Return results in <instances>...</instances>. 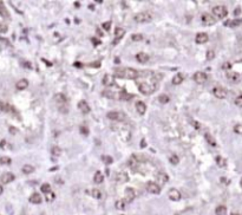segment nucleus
<instances>
[{"label":"nucleus","instance_id":"obj_1","mask_svg":"<svg viewBox=\"0 0 242 215\" xmlns=\"http://www.w3.org/2000/svg\"><path fill=\"white\" fill-rule=\"evenodd\" d=\"M116 76L122 77V78H128V79H135L141 76V72L135 70V69H130V67H125V69H121V70H116L115 72Z\"/></svg>","mask_w":242,"mask_h":215},{"label":"nucleus","instance_id":"obj_2","mask_svg":"<svg viewBox=\"0 0 242 215\" xmlns=\"http://www.w3.org/2000/svg\"><path fill=\"white\" fill-rule=\"evenodd\" d=\"M211 13L215 17V19H225L228 15V9L223 5H217L215 7H213Z\"/></svg>","mask_w":242,"mask_h":215},{"label":"nucleus","instance_id":"obj_3","mask_svg":"<svg viewBox=\"0 0 242 215\" xmlns=\"http://www.w3.org/2000/svg\"><path fill=\"white\" fill-rule=\"evenodd\" d=\"M133 19H135V22L138 24H145V23H149L152 20V15L150 12H141L135 15Z\"/></svg>","mask_w":242,"mask_h":215},{"label":"nucleus","instance_id":"obj_4","mask_svg":"<svg viewBox=\"0 0 242 215\" xmlns=\"http://www.w3.org/2000/svg\"><path fill=\"white\" fill-rule=\"evenodd\" d=\"M138 90L143 93V95H151L152 92H155L156 90V86L154 84H150V83H141L138 85Z\"/></svg>","mask_w":242,"mask_h":215},{"label":"nucleus","instance_id":"obj_5","mask_svg":"<svg viewBox=\"0 0 242 215\" xmlns=\"http://www.w3.org/2000/svg\"><path fill=\"white\" fill-rule=\"evenodd\" d=\"M106 117L111 121H118L119 122V121H123L125 118V115L121 111H110V112L106 114Z\"/></svg>","mask_w":242,"mask_h":215},{"label":"nucleus","instance_id":"obj_6","mask_svg":"<svg viewBox=\"0 0 242 215\" xmlns=\"http://www.w3.org/2000/svg\"><path fill=\"white\" fill-rule=\"evenodd\" d=\"M201 20L204 25H208V26H211L216 23V19L213 14H209V13H203L202 17H201Z\"/></svg>","mask_w":242,"mask_h":215},{"label":"nucleus","instance_id":"obj_7","mask_svg":"<svg viewBox=\"0 0 242 215\" xmlns=\"http://www.w3.org/2000/svg\"><path fill=\"white\" fill-rule=\"evenodd\" d=\"M213 95H214L219 99H223V98H226V96H227V90L225 89V87L215 86L214 89H213Z\"/></svg>","mask_w":242,"mask_h":215},{"label":"nucleus","instance_id":"obj_8","mask_svg":"<svg viewBox=\"0 0 242 215\" xmlns=\"http://www.w3.org/2000/svg\"><path fill=\"white\" fill-rule=\"evenodd\" d=\"M147 189L150 194H154V195H158L161 193V187L156 182H148L147 183Z\"/></svg>","mask_w":242,"mask_h":215},{"label":"nucleus","instance_id":"obj_9","mask_svg":"<svg viewBox=\"0 0 242 215\" xmlns=\"http://www.w3.org/2000/svg\"><path fill=\"white\" fill-rule=\"evenodd\" d=\"M155 179H156V183L160 185H163V184H166L168 181H169V176L166 174V173H157L156 175H155Z\"/></svg>","mask_w":242,"mask_h":215},{"label":"nucleus","instance_id":"obj_10","mask_svg":"<svg viewBox=\"0 0 242 215\" xmlns=\"http://www.w3.org/2000/svg\"><path fill=\"white\" fill-rule=\"evenodd\" d=\"M192 78H194V81H195L197 84H203V83L207 82V75L204 72H202V71H198L196 73H194Z\"/></svg>","mask_w":242,"mask_h":215},{"label":"nucleus","instance_id":"obj_11","mask_svg":"<svg viewBox=\"0 0 242 215\" xmlns=\"http://www.w3.org/2000/svg\"><path fill=\"white\" fill-rule=\"evenodd\" d=\"M168 196H169V199H170L171 201H180L182 195H181V193H180L178 189H176V188H171V189L169 190V193H168Z\"/></svg>","mask_w":242,"mask_h":215},{"label":"nucleus","instance_id":"obj_12","mask_svg":"<svg viewBox=\"0 0 242 215\" xmlns=\"http://www.w3.org/2000/svg\"><path fill=\"white\" fill-rule=\"evenodd\" d=\"M124 34H125V30H124V28H121V27L116 28V30H115V40L112 42V44L113 45H117L118 42L124 37Z\"/></svg>","mask_w":242,"mask_h":215},{"label":"nucleus","instance_id":"obj_13","mask_svg":"<svg viewBox=\"0 0 242 215\" xmlns=\"http://www.w3.org/2000/svg\"><path fill=\"white\" fill-rule=\"evenodd\" d=\"M14 179H15V176H14L13 173H5L0 176V181H1V183H4V184H7L9 182L14 181Z\"/></svg>","mask_w":242,"mask_h":215},{"label":"nucleus","instance_id":"obj_14","mask_svg":"<svg viewBox=\"0 0 242 215\" xmlns=\"http://www.w3.org/2000/svg\"><path fill=\"white\" fill-rule=\"evenodd\" d=\"M135 198H136V190H135L133 188H127L125 189V201L127 202H131L135 200Z\"/></svg>","mask_w":242,"mask_h":215},{"label":"nucleus","instance_id":"obj_15","mask_svg":"<svg viewBox=\"0 0 242 215\" xmlns=\"http://www.w3.org/2000/svg\"><path fill=\"white\" fill-rule=\"evenodd\" d=\"M102 83H103V85H105V86H112V85H115V77H113L112 75H110V73H106V75L103 77Z\"/></svg>","mask_w":242,"mask_h":215},{"label":"nucleus","instance_id":"obj_16","mask_svg":"<svg viewBox=\"0 0 242 215\" xmlns=\"http://www.w3.org/2000/svg\"><path fill=\"white\" fill-rule=\"evenodd\" d=\"M208 39H209V37H208L207 33H204V32H200V33L196 34L195 42H196L197 44H204V43L208 42Z\"/></svg>","mask_w":242,"mask_h":215},{"label":"nucleus","instance_id":"obj_17","mask_svg":"<svg viewBox=\"0 0 242 215\" xmlns=\"http://www.w3.org/2000/svg\"><path fill=\"white\" fill-rule=\"evenodd\" d=\"M78 109H79L80 112H83V114H89V112L91 111L90 105L88 104V102H86V101H80V102L78 103Z\"/></svg>","mask_w":242,"mask_h":215},{"label":"nucleus","instance_id":"obj_18","mask_svg":"<svg viewBox=\"0 0 242 215\" xmlns=\"http://www.w3.org/2000/svg\"><path fill=\"white\" fill-rule=\"evenodd\" d=\"M135 106H136V110H137V112L139 115H144L145 111H147V105H145V103L142 102V101L136 102V105H135Z\"/></svg>","mask_w":242,"mask_h":215},{"label":"nucleus","instance_id":"obj_19","mask_svg":"<svg viewBox=\"0 0 242 215\" xmlns=\"http://www.w3.org/2000/svg\"><path fill=\"white\" fill-rule=\"evenodd\" d=\"M227 78H228L230 82L237 83V82L240 81V75L236 73V72H233V71H228V72H227Z\"/></svg>","mask_w":242,"mask_h":215},{"label":"nucleus","instance_id":"obj_20","mask_svg":"<svg viewBox=\"0 0 242 215\" xmlns=\"http://www.w3.org/2000/svg\"><path fill=\"white\" fill-rule=\"evenodd\" d=\"M116 181L119 182V183H124V182H128L129 181V176L127 173H118L116 175Z\"/></svg>","mask_w":242,"mask_h":215},{"label":"nucleus","instance_id":"obj_21","mask_svg":"<svg viewBox=\"0 0 242 215\" xmlns=\"http://www.w3.org/2000/svg\"><path fill=\"white\" fill-rule=\"evenodd\" d=\"M28 200H30V202L33 203V204H39V203H42V196H40V194H38V193H33Z\"/></svg>","mask_w":242,"mask_h":215},{"label":"nucleus","instance_id":"obj_22","mask_svg":"<svg viewBox=\"0 0 242 215\" xmlns=\"http://www.w3.org/2000/svg\"><path fill=\"white\" fill-rule=\"evenodd\" d=\"M149 54L145 53V52H139L136 54V59L139 62V63H147L149 60Z\"/></svg>","mask_w":242,"mask_h":215},{"label":"nucleus","instance_id":"obj_23","mask_svg":"<svg viewBox=\"0 0 242 215\" xmlns=\"http://www.w3.org/2000/svg\"><path fill=\"white\" fill-rule=\"evenodd\" d=\"M27 86H28V81L25 79V78H23V79H20V81H18L17 84H15V87H17L18 90H25Z\"/></svg>","mask_w":242,"mask_h":215},{"label":"nucleus","instance_id":"obj_24","mask_svg":"<svg viewBox=\"0 0 242 215\" xmlns=\"http://www.w3.org/2000/svg\"><path fill=\"white\" fill-rule=\"evenodd\" d=\"M183 81H184V76H183L182 73H177V75H175V76L172 77L171 83H172L174 85H178V84H181Z\"/></svg>","mask_w":242,"mask_h":215},{"label":"nucleus","instance_id":"obj_25","mask_svg":"<svg viewBox=\"0 0 242 215\" xmlns=\"http://www.w3.org/2000/svg\"><path fill=\"white\" fill-rule=\"evenodd\" d=\"M129 164H130L131 168H136L137 165L139 164V157L137 155H132L130 157V160H129Z\"/></svg>","mask_w":242,"mask_h":215},{"label":"nucleus","instance_id":"obj_26","mask_svg":"<svg viewBox=\"0 0 242 215\" xmlns=\"http://www.w3.org/2000/svg\"><path fill=\"white\" fill-rule=\"evenodd\" d=\"M14 108H12L11 105H8L5 102H0V111L3 112H12Z\"/></svg>","mask_w":242,"mask_h":215},{"label":"nucleus","instance_id":"obj_27","mask_svg":"<svg viewBox=\"0 0 242 215\" xmlns=\"http://www.w3.org/2000/svg\"><path fill=\"white\" fill-rule=\"evenodd\" d=\"M93 181H95V183H97V184L102 183V182L104 181V175H103V173H102V171H96V174L93 175Z\"/></svg>","mask_w":242,"mask_h":215},{"label":"nucleus","instance_id":"obj_28","mask_svg":"<svg viewBox=\"0 0 242 215\" xmlns=\"http://www.w3.org/2000/svg\"><path fill=\"white\" fill-rule=\"evenodd\" d=\"M53 98L57 103H65L66 102V96L64 93H56Z\"/></svg>","mask_w":242,"mask_h":215},{"label":"nucleus","instance_id":"obj_29","mask_svg":"<svg viewBox=\"0 0 242 215\" xmlns=\"http://www.w3.org/2000/svg\"><path fill=\"white\" fill-rule=\"evenodd\" d=\"M125 206H127V201H125V200H118V201H116V203H115L116 209H118V210H123L125 208Z\"/></svg>","mask_w":242,"mask_h":215},{"label":"nucleus","instance_id":"obj_30","mask_svg":"<svg viewBox=\"0 0 242 215\" xmlns=\"http://www.w3.org/2000/svg\"><path fill=\"white\" fill-rule=\"evenodd\" d=\"M21 170H23L24 174L28 175V174H31V173L34 171V167H33V165H31V164H25V165H23Z\"/></svg>","mask_w":242,"mask_h":215},{"label":"nucleus","instance_id":"obj_31","mask_svg":"<svg viewBox=\"0 0 242 215\" xmlns=\"http://www.w3.org/2000/svg\"><path fill=\"white\" fill-rule=\"evenodd\" d=\"M216 163L220 168H225L227 165V161L225 157H222V156H216Z\"/></svg>","mask_w":242,"mask_h":215},{"label":"nucleus","instance_id":"obj_32","mask_svg":"<svg viewBox=\"0 0 242 215\" xmlns=\"http://www.w3.org/2000/svg\"><path fill=\"white\" fill-rule=\"evenodd\" d=\"M132 95H130V93H128L127 91H122L121 93H119V99L121 101H129V99H131L132 98Z\"/></svg>","mask_w":242,"mask_h":215},{"label":"nucleus","instance_id":"obj_33","mask_svg":"<svg viewBox=\"0 0 242 215\" xmlns=\"http://www.w3.org/2000/svg\"><path fill=\"white\" fill-rule=\"evenodd\" d=\"M226 213H227V208H226V206H217L216 207V209H215V214L216 215H226Z\"/></svg>","mask_w":242,"mask_h":215},{"label":"nucleus","instance_id":"obj_34","mask_svg":"<svg viewBox=\"0 0 242 215\" xmlns=\"http://www.w3.org/2000/svg\"><path fill=\"white\" fill-rule=\"evenodd\" d=\"M0 15L4 17V18H8V17H9V15H8V12H7V9H6V7H5L4 4H3V1H0Z\"/></svg>","mask_w":242,"mask_h":215},{"label":"nucleus","instance_id":"obj_35","mask_svg":"<svg viewBox=\"0 0 242 215\" xmlns=\"http://www.w3.org/2000/svg\"><path fill=\"white\" fill-rule=\"evenodd\" d=\"M45 200H46V202H53L56 200V194L51 190L50 193L45 194Z\"/></svg>","mask_w":242,"mask_h":215},{"label":"nucleus","instance_id":"obj_36","mask_svg":"<svg viewBox=\"0 0 242 215\" xmlns=\"http://www.w3.org/2000/svg\"><path fill=\"white\" fill-rule=\"evenodd\" d=\"M169 101H170V97L168 95H160L158 96V102L162 103V104H167V103H169Z\"/></svg>","mask_w":242,"mask_h":215},{"label":"nucleus","instance_id":"obj_37","mask_svg":"<svg viewBox=\"0 0 242 215\" xmlns=\"http://www.w3.org/2000/svg\"><path fill=\"white\" fill-rule=\"evenodd\" d=\"M241 23H242V19H235V20H229V22H227V26H231V27H235V26H239V25H241Z\"/></svg>","mask_w":242,"mask_h":215},{"label":"nucleus","instance_id":"obj_38","mask_svg":"<svg viewBox=\"0 0 242 215\" xmlns=\"http://www.w3.org/2000/svg\"><path fill=\"white\" fill-rule=\"evenodd\" d=\"M206 140L211 146H216V141L214 140V137H213L210 134H206Z\"/></svg>","mask_w":242,"mask_h":215},{"label":"nucleus","instance_id":"obj_39","mask_svg":"<svg viewBox=\"0 0 242 215\" xmlns=\"http://www.w3.org/2000/svg\"><path fill=\"white\" fill-rule=\"evenodd\" d=\"M51 153H52L53 156H60V155H62V149H60L58 145H54V146H52Z\"/></svg>","mask_w":242,"mask_h":215},{"label":"nucleus","instance_id":"obj_40","mask_svg":"<svg viewBox=\"0 0 242 215\" xmlns=\"http://www.w3.org/2000/svg\"><path fill=\"white\" fill-rule=\"evenodd\" d=\"M91 196L99 200V199H102V191L99 189H92L91 190Z\"/></svg>","mask_w":242,"mask_h":215},{"label":"nucleus","instance_id":"obj_41","mask_svg":"<svg viewBox=\"0 0 242 215\" xmlns=\"http://www.w3.org/2000/svg\"><path fill=\"white\" fill-rule=\"evenodd\" d=\"M169 162H170L172 165H177V164H178V162H180L178 156H177V155H171L170 157H169Z\"/></svg>","mask_w":242,"mask_h":215},{"label":"nucleus","instance_id":"obj_42","mask_svg":"<svg viewBox=\"0 0 242 215\" xmlns=\"http://www.w3.org/2000/svg\"><path fill=\"white\" fill-rule=\"evenodd\" d=\"M40 190L44 193V194H47V193H50L51 191V185L48 184V183H44L42 184V187H40Z\"/></svg>","mask_w":242,"mask_h":215},{"label":"nucleus","instance_id":"obj_43","mask_svg":"<svg viewBox=\"0 0 242 215\" xmlns=\"http://www.w3.org/2000/svg\"><path fill=\"white\" fill-rule=\"evenodd\" d=\"M102 161L104 163H106V164H111L113 162V159L111 157V156H109V155H104V156H102Z\"/></svg>","mask_w":242,"mask_h":215},{"label":"nucleus","instance_id":"obj_44","mask_svg":"<svg viewBox=\"0 0 242 215\" xmlns=\"http://www.w3.org/2000/svg\"><path fill=\"white\" fill-rule=\"evenodd\" d=\"M206 58H207V60H213L215 58V52L213 50H208L207 54H206Z\"/></svg>","mask_w":242,"mask_h":215},{"label":"nucleus","instance_id":"obj_45","mask_svg":"<svg viewBox=\"0 0 242 215\" xmlns=\"http://www.w3.org/2000/svg\"><path fill=\"white\" fill-rule=\"evenodd\" d=\"M143 39V36L141 33H136V34H132L131 36V40L132 42H141Z\"/></svg>","mask_w":242,"mask_h":215},{"label":"nucleus","instance_id":"obj_46","mask_svg":"<svg viewBox=\"0 0 242 215\" xmlns=\"http://www.w3.org/2000/svg\"><path fill=\"white\" fill-rule=\"evenodd\" d=\"M0 163L4 164V165L9 164V163H11V159L7 157V156H1V157H0Z\"/></svg>","mask_w":242,"mask_h":215},{"label":"nucleus","instance_id":"obj_47","mask_svg":"<svg viewBox=\"0 0 242 215\" xmlns=\"http://www.w3.org/2000/svg\"><path fill=\"white\" fill-rule=\"evenodd\" d=\"M235 105L239 106V108H242V95L237 96L235 98Z\"/></svg>","mask_w":242,"mask_h":215},{"label":"nucleus","instance_id":"obj_48","mask_svg":"<svg viewBox=\"0 0 242 215\" xmlns=\"http://www.w3.org/2000/svg\"><path fill=\"white\" fill-rule=\"evenodd\" d=\"M234 131L239 135H242V124H236L234 126Z\"/></svg>","mask_w":242,"mask_h":215},{"label":"nucleus","instance_id":"obj_49","mask_svg":"<svg viewBox=\"0 0 242 215\" xmlns=\"http://www.w3.org/2000/svg\"><path fill=\"white\" fill-rule=\"evenodd\" d=\"M79 130H80V132H82L83 135H85V136H88V135H89V129H88V126H84V125H82Z\"/></svg>","mask_w":242,"mask_h":215},{"label":"nucleus","instance_id":"obj_50","mask_svg":"<svg viewBox=\"0 0 242 215\" xmlns=\"http://www.w3.org/2000/svg\"><path fill=\"white\" fill-rule=\"evenodd\" d=\"M102 27L104 28L105 31L110 30V27H111V22H105V23H103V24H102Z\"/></svg>","mask_w":242,"mask_h":215},{"label":"nucleus","instance_id":"obj_51","mask_svg":"<svg viewBox=\"0 0 242 215\" xmlns=\"http://www.w3.org/2000/svg\"><path fill=\"white\" fill-rule=\"evenodd\" d=\"M6 31H7V26H6L5 24H3V23H0V32L4 33V32H6Z\"/></svg>","mask_w":242,"mask_h":215},{"label":"nucleus","instance_id":"obj_52","mask_svg":"<svg viewBox=\"0 0 242 215\" xmlns=\"http://www.w3.org/2000/svg\"><path fill=\"white\" fill-rule=\"evenodd\" d=\"M91 42H92L95 45H99V44H101V40H99V39H97V38H92Z\"/></svg>","mask_w":242,"mask_h":215},{"label":"nucleus","instance_id":"obj_53","mask_svg":"<svg viewBox=\"0 0 242 215\" xmlns=\"http://www.w3.org/2000/svg\"><path fill=\"white\" fill-rule=\"evenodd\" d=\"M101 65V63L99 62H97V63H92V64H90V66H96V67H98Z\"/></svg>","mask_w":242,"mask_h":215},{"label":"nucleus","instance_id":"obj_54","mask_svg":"<svg viewBox=\"0 0 242 215\" xmlns=\"http://www.w3.org/2000/svg\"><path fill=\"white\" fill-rule=\"evenodd\" d=\"M9 131H11V134H15L17 132V130L13 128V126H9Z\"/></svg>","mask_w":242,"mask_h":215},{"label":"nucleus","instance_id":"obj_55","mask_svg":"<svg viewBox=\"0 0 242 215\" xmlns=\"http://www.w3.org/2000/svg\"><path fill=\"white\" fill-rule=\"evenodd\" d=\"M192 124H194V125L196 126V129H200V126H201V125H200L198 123H196V122H192Z\"/></svg>","mask_w":242,"mask_h":215},{"label":"nucleus","instance_id":"obj_56","mask_svg":"<svg viewBox=\"0 0 242 215\" xmlns=\"http://www.w3.org/2000/svg\"><path fill=\"white\" fill-rule=\"evenodd\" d=\"M141 148H145V141L144 140H142V146Z\"/></svg>","mask_w":242,"mask_h":215},{"label":"nucleus","instance_id":"obj_57","mask_svg":"<svg viewBox=\"0 0 242 215\" xmlns=\"http://www.w3.org/2000/svg\"><path fill=\"white\" fill-rule=\"evenodd\" d=\"M3 190H4V189H3V185H1V184H0V195H1V194H3Z\"/></svg>","mask_w":242,"mask_h":215},{"label":"nucleus","instance_id":"obj_58","mask_svg":"<svg viewBox=\"0 0 242 215\" xmlns=\"http://www.w3.org/2000/svg\"><path fill=\"white\" fill-rule=\"evenodd\" d=\"M74 5H76V7H79V6H80V4H79L78 1H76V3H74Z\"/></svg>","mask_w":242,"mask_h":215},{"label":"nucleus","instance_id":"obj_59","mask_svg":"<svg viewBox=\"0 0 242 215\" xmlns=\"http://www.w3.org/2000/svg\"><path fill=\"white\" fill-rule=\"evenodd\" d=\"M231 215H240L239 213H231Z\"/></svg>","mask_w":242,"mask_h":215},{"label":"nucleus","instance_id":"obj_60","mask_svg":"<svg viewBox=\"0 0 242 215\" xmlns=\"http://www.w3.org/2000/svg\"><path fill=\"white\" fill-rule=\"evenodd\" d=\"M240 184H241V187H242V179H241V182H240Z\"/></svg>","mask_w":242,"mask_h":215}]
</instances>
